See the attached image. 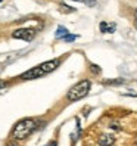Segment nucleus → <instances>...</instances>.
Returning <instances> with one entry per match:
<instances>
[{"instance_id":"1","label":"nucleus","mask_w":137,"mask_h":146,"mask_svg":"<svg viewBox=\"0 0 137 146\" xmlns=\"http://www.w3.org/2000/svg\"><path fill=\"white\" fill-rule=\"evenodd\" d=\"M38 127L37 119L34 118H24L21 121H18L15 124V127L12 128V137L15 140H24L36 130Z\"/></svg>"},{"instance_id":"2","label":"nucleus","mask_w":137,"mask_h":146,"mask_svg":"<svg viewBox=\"0 0 137 146\" xmlns=\"http://www.w3.org/2000/svg\"><path fill=\"white\" fill-rule=\"evenodd\" d=\"M90 89H91V83L89 80H83L80 83H77L75 86H72V87L69 89V92L66 93V98H68V100H71V102L80 100V99L87 96Z\"/></svg>"},{"instance_id":"3","label":"nucleus","mask_w":137,"mask_h":146,"mask_svg":"<svg viewBox=\"0 0 137 146\" xmlns=\"http://www.w3.org/2000/svg\"><path fill=\"white\" fill-rule=\"evenodd\" d=\"M36 34H37V30H34V28H19V30H15L12 33V37L25 40V41H31L36 37Z\"/></svg>"},{"instance_id":"4","label":"nucleus","mask_w":137,"mask_h":146,"mask_svg":"<svg viewBox=\"0 0 137 146\" xmlns=\"http://www.w3.org/2000/svg\"><path fill=\"white\" fill-rule=\"evenodd\" d=\"M43 75H46V72L38 65V66H34V68H31V70L25 71L21 75V80H36V78H40V77H43Z\"/></svg>"},{"instance_id":"5","label":"nucleus","mask_w":137,"mask_h":146,"mask_svg":"<svg viewBox=\"0 0 137 146\" xmlns=\"http://www.w3.org/2000/svg\"><path fill=\"white\" fill-rule=\"evenodd\" d=\"M114 142H115V139H114V136H111V134H100L99 139H97V143L100 146H112Z\"/></svg>"},{"instance_id":"6","label":"nucleus","mask_w":137,"mask_h":146,"mask_svg":"<svg viewBox=\"0 0 137 146\" xmlns=\"http://www.w3.org/2000/svg\"><path fill=\"white\" fill-rule=\"evenodd\" d=\"M99 28L102 33H115V28H116V25L115 24H108V22H100L99 25Z\"/></svg>"},{"instance_id":"7","label":"nucleus","mask_w":137,"mask_h":146,"mask_svg":"<svg viewBox=\"0 0 137 146\" xmlns=\"http://www.w3.org/2000/svg\"><path fill=\"white\" fill-rule=\"evenodd\" d=\"M68 34H69V33H68V30H66L65 27H62V25H61V27H58V31H56V38L65 37V36H68Z\"/></svg>"},{"instance_id":"8","label":"nucleus","mask_w":137,"mask_h":146,"mask_svg":"<svg viewBox=\"0 0 137 146\" xmlns=\"http://www.w3.org/2000/svg\"><path fill=\"white\" fill-rule=\"evenodd\" d=\"M59 9H61L64 13H71V12H74V7H69V6L65 5V3H61V5H59Z\"/></svg>"},{"instance_id":"9","label":"nucleus","mask_w":137,"mask_h":146,"mask_svg":"<svg viewBox=\"0 0 137 146\" xmlns=\"http://www.w3.org/2000/svg\"><path fill=\"white\" fill-rule=\"evenodd\" d=\"M75 38H77L75 34H68V36H65V37H64V41H66V43H72Z\"/></svg>"},{"instance_id":"10","label":"nucleus","mask_w":137,"mask_h":146,"mask_svg":"<svg viewBox=\"0 0 137 146\" xmlns=\"http://www.w3.org/2000/svg\"><path fill=\"white\" fill-rule=\"evenodd\" d=\"M72 2H81V3H85L87 6H95L96 5V0H72Z\"/></svg>"},{"instance_id":"11","label":"nucleus","mask_w":137,"mask_h":146,"mask_svg":"<svg viewBox=\"0 0 137 146\" xmlns=\"http://www.w3.org/2000/svg\"><path fill=\"white\" fill-rule=\"evenodd\" d=\"M6 87V83L3 81V80H0V90H2V89H5Z\"/></svg>"},{"instance_id":"12","label":"nucleus","mask_w":137,"mask_h":146,"mask_svg":"<svg viewBox=\"0 0 137 146\" xmlns=\"http://www.w3.org/2000/svg\"><path fill=\"white\" fill-rule=\"evenodd\" d=\"M7 146H19L16 142H11V143H7Z\"/></svg>"},{"instance_id":"13","label":"nucleus","mask_w":137,"mask_h":146,"mask_svg":"<svg viewBox=\"0 0 137 146\" xmlns=\"http://www.w3.org/2000/svg\"><path fill=\"white\" fill-rule=\"evenodd\" d=\"M91 68H93V71H95V72H97V71H99V68H97V66H95V65H91Z\"/></svg>"},{"instance_id":"14","label":"nucleus","mask_w":137,"mask_h":146,"mask_svg":"<svg viewBox=\"0 0 137 146\" xmlns=\"http://www.w3.org/2000/svg\"><path fill=\"white\" fill-rule=\"evenodd\" d=\"M47 146H56V142H52L50 145H47Z\"/></svg>"},{"instance_id":"15","label":"nucleus","mask_w":137,"mask_h":146,"mask_svg":"<svg viewBox=\"0 0 137 146\" xmlns=\"http://www.w3.org/2000/svg\"><path fill=\"white\" fill-rule=\"evenodd\" d=\"M136 28H137V19H136Z\"/></svg>"},{"instance_id":"16","label":"nucleus","mask_w":137,"mask_h":146,"mask_svg":"<svg viewBox=\"0 0 137 146\" xmlns=\"http://www.w3.org/2000/svg\"><path fill=\"white\" fill-rule=\"evenodd\" d=\"M136 18H137V11H136Z\"/></svg>"}]
</instances>
